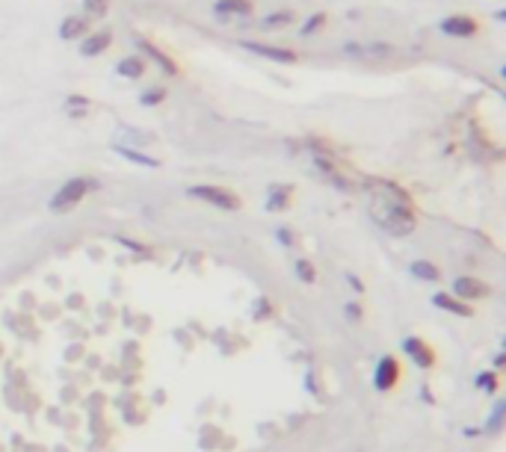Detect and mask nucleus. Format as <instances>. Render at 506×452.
Segmentation results:
<instances>
[{
  "mask_svg": "<svg viewBox=\"0 0 506 452\" xmlns=\"http://www.w3.org/2000/svg\"><path fill=\"white\" fill-rule=\"evenodd\" d=\"M95 186H98V183H95L92 178H71L68 183L59 186V193L51 198V210H54V213H68L71 207H77L80 201L95 190Z\"/></svg>",
  "mask_w": 506,
  "mask_h": 452,
  "instance_id": "2",
  "label": "nucleus"
},
{
  "mask_svg": "<svg viewBox=\"0 0 506 452\" xmlns=\"http://www.w3.org/2000/svg\"><path fill=\"white\" fill-rule=\"evenodd\" d=\"M453 293L459 296V299H486L489 296V284H483L479 278H456V284H453Z\"/></svg>",
  "mask_w": 506,
  "mask_h": 452,
  "instance_id": "10",
  "label": "nucleus"
},
{
  "mask_svg": "<svg viewBox=\"0 0 506 452\" xmlns=\"http://www.w3.org/2000/svg\"><path fill=\"white\" fill-rule=\"evenodd\" d=\"M86 104H89V98H83V95H71V98L66 100V107H68L71 116H80V112L86 110Z\"/></svg>",
  "mask_w": 506,
  "mask_h": 452,
  "instance_id": "22",
  "label": "nucleus"
},
{
  "mask_svg": "<svg viewBox=\"0 0 506 452\" xmlns=\"http://www.w3.org/2000/svg\"><path fill=\"white\" fill-rule=\"evenodd\" d=\"M438 30L444 36H453V39H471V36H477L479 24L471 15H450L438 24Z\"/></svg>",
  "mask_w": 506,
  "mask_h": 452,
  "instance_id": "4",
  "label": "nucleus"
},
{
  "mask_svg": "<svg viewBox=\"0 0 506 452\" xmlns=\"http://www.w3.org/2000/svg\"><path fill=\"white\" fill-rule=\"evenodd\" d=\"M137 47L142 50V54H148V59H151V62H157V66L163 68V74H169V77H178V66H175V62H172L157 45H151L148 39H137Z\"/></svg>",
  "mask_w": 506,
  "mask_h": 452,
  "instance_id": "9",
  "label": "nucleus"
},
{
  "mask_svg": "<svg viewBox=\"0 0 506 452\" xmlns=\"http://www.w3.org/2000/svg\"><path fill=\"white\" fill-rule=\"evenodd\" d=\"M116 71H119V77H128V80H140L142 74H145V62L140 59V56H125L116 66Z\"/></svg>",
  "mask_w": 506,
  "mask_h": 452,
  "instance_id": "13",
  "label": "nucleus"
},
{
  "mask_svg": "<svg viewBox=\"0 0 506 452\" xmlns=\"http://www.w3.org/2000/svg\"><path fill=\"white\" fill-rule=\"evenodd\" d=\"M290 195H293V186L278 183V186H273V190H269L267 207H269V210H285V207L290 204Z\"/></svg>",
  "mask_w": 506,
  "mask_h": 452,
  "instance_id": "14",
  "label": "nucleus"
},
{
  "mask_svg": "<svg viewBox=\"0 0 506 452\" xmlns=\"http://www.w3.org/2000/svg\"><path fill=\"white\" fill-rule=\"evenodd\" d=\"M110 0H83V18H104Z\"/></svg>",
  "mask_w": 506,
  "mask_h": 452,
  "instance_id": "18",
  "label": "nucleus"
},
{
  "mask_svg": "<svg viewBox=\"0 0 506 452\" xmlns=\"http://www.w3.org/2000/svg\"><path fill=\"white\" fill-rule=\"evenodd\" d=\"M400 382V361L397 358H382L379 367H376V387L379 391H391V387H397Z\"/></svg>",
  "mask_w": 506,
  "mask_h": 452,
  "instance_id": "6",
  "label": "nucleus"
},
{
  "mask_svg": "<svg viewBox=\"0 0 506 452\" xmlns=\"http://www.w3.org/2000/svg\"><path fill=\"white\" fill-rule=\"evenodd\" d=\"M433 301H436V305H438V308H444V310H453V313H462V317H471V313H474V310H471V308H468V305H462V301H456V299H453V296H447V293H438V296H436Z\"/></svg>",
  "mask_w": 506,
  "mask_h": 452,
  "instance_id": "16",
  "label": "nucleus"
},
{
  "mask_svg": "<svg viewBox=\"0 0 506 452\" xmlns=\"http://www.w3.org/2000/svg\"><path fill=\"white\" fill-rule=\"evenodd\" d=\"M405 352H409V355L415 358L417 367H424V370L436 367V361H438V355L433 352V346L424 343L421 337H409V340H405Z\"/></svg>",
  "mask_w": 506,
  "mask_h": 452,
  "instance_id": "7",
  "label": "nucleus"
},
{
  "mask_svg": "<svg viewBox=\"0 0 506 452\" xmlns=\"http://www.w3.org/2000/svg\"><path fill=\"white\" fill-rule=\"evenodd\" d=\"M116 154H121V157L131 160V163H140V166H157L154 157H145V154H140V151H133L128 145H116Z\"/></svg>",
  "mask_w": 506,
  "mask_h": 452,
  "instance_id": "19",
  "label": "nucleus"
},
{
  "mask_svg": "<svg viewBox=\"0 0 506 452\" xmlns=\"http://www.w3.org/2000/svg\"><path fill=\"white\" fill-rule=\"evenodd\" d=\"M370 216L382 231H388L391 236H405L415 231L417 213L412 207L409 195L397 190L394 183H379V190L370 195Z\"/></svg>",
  "mask_w": 506,
  "mask_h": 452,
  "instance_id": "1",
  "label": "nucleus"
},
{
  "mask_svg": "<svg viewBox=\"0 0 506 452\" xmlns=\"http://www.w3.org/2000/svg\"><path fill=\"white\" fill-rule=\"evenodd\" d=\"M110 45H113V33L98 30V33H89V36H83L80 39V54L83 56H98V54H104Z\"/></svg>",
  "mask_w": 506,
  "mask_h": 452,
  "instance_id": "8",
  "label": "nucleus"
},
{
  "mask_svg": "<svg viewBox=\"0 0 506 452\" xmlns=\"http://www.w3.org/2000/svg\"><path fill=\"white\" fill-rule=\"evenodd\" d=\"M296 21V15L290 9H281V12H273V15H267V18H261V27L264 30H278V27H288V24H293Z\"/></svg>",
  "mask_w": 506,
  "mask_h": 452,
  "instance_id": "15",
  "label": "nucleus"
},
{
  "mask_svg": "<svg viewBox=\"0 0 506 452\" xmlns=\"http://www.w3.org/2000/svg\"><path fill=\"white\" fill-rule=\"evenodd\" d=\"M412 275H415V278H421V281H438V278H441L438 266H433L429 260H417V263H412Z\"/></svg>",
  "mask_w": 506,
  "mask_h": 452,
  "instance_id": "17",
  "label": "nucleus"
},
{
  "mask_svg": "<svg viewBox=\"0 0 506 452\" xmlns=\"http://www.w3.org/2000/svg\"><path fill=\"white\" fill-rule=\"evenodd\" d=\"M190 195L193 198H202L207 204H214L219 210H240L243 201L234 195L231 190H222V186H211V183H202V186H190Z\"/></svg>",
  "mask_w": 506,
  "mask_h": 452,
  "instance_id": "3",
  "label": "nucleus"
},
{
  "mask_svg": "<svg viewBox=\"0 0 506 452\" xmlns=\"http://www.w3.org/2000/svg\"><path fill=\"white\" fill-rule=\"evenodd\" d=\"M391 50H394L391 45H367V47H364V54H373V56H388Z\"/></svg>",
  "mask_w": 506,
  "mask_h": 452,
  "instance_id": "24",
  "label": "nucleus"
},
{
  "mask_svg": "<svg viewBox=\"0 0 506 452\" xmlns=\"http://www.w3.org/2000/svg\"><path fill=\"white\" fill-rule=\"evenodd\" d=\"M296 275H299L305 284H314V278H317V272H314V266L308 260H296Z\"/></svg>",
  "mask_w": 506,
  "mask_h": 452,
  "instance_id": "21",
  "label": "nucleus"
},
{
  "mask_svg": "<svg viewBox=\"0 0 506 452\" xmlns=\"http://www.w3.org/2000/svg\"><path fill=\"white\" fill-rule=\"evenodd\" d=\"M214 12L219 18H231V15L246 18V15H252V0H216Z\"/></svg>",
  "mask_w": 506,
  "mask_h": 452,
  "instance_id": "12",
  "label": "nucleus"
},
{
  "mask_svg": "<svg viewBox=\"0 0 506 452\" xmlns=\"http://www.w3.org/2000/svg\"><path fill=\"white\" fill-rule=\"evenodd\" d=\"M323 24H326V12H314V15L302 24L299 33H302V36H311V33H317L320 27H323Z\"/></svg>",
  "mask_w": 506,
  "mask_h": 452,
  "instance_id": "20",
  "label": "nucleus"
},
{
  "mask_svg": "<svg viewBox=\"0 0 506 452\" xmlns=\"http://www.w3.org/2000/svg\"><path fill=\"white\" fill-rule=\"evenodd\" d=\"M86 30H89V18H83V15H68L63 24H59V39H66V42L83 39Z\"/></svg>",
  "mask_w": 506,
  "mask_h": 452,
  "instance_id": "11",
  "label": "nucleus"
},
{
  "mask_svg": "<svg viewBox=\"0 0 506 452\" xmlns=\"http://www.w3.org/2000/svg\"><path fill=\"white\" fill-rule=\"evenodd\" d=\"M243 50H249V54H258L264 59H273V62H281V66H293L296 62V54L288 47H273V45H261V42H240Z\"/></svg>",
  "mask_w": 506,
  "mask_h": 452,
  "instance_id": "5",
  "label": "nucleus"
},
{
  "mask_svg": "<svg viewBox=\"0 0 506 452\" xmlns=\"http://www.w3.org/2000/svg\"><path fill=\"white\" fill-rule=\"evenodd\" d=\"M163 98H166V89H160V86H157V89H148V92H142V98H140V100H142L145 107H154V104H160V100H163Z\"/></svg>",
  "mask_w": 506,
  "mask_h": 452,
  "instance_id": "23",
  "label": "nucleus"
}]
</instances>
